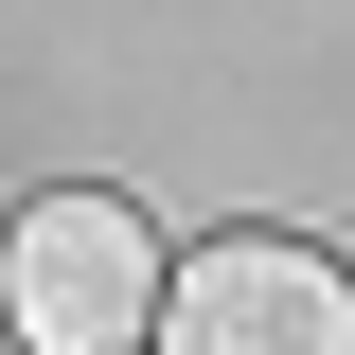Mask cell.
Segmentation results:
<instances>
[{
	"mask_svg": "<svg viewBox=\"0 0 355 355\" xmlns=\"http://www.w3.org/2000/svg\"><path fill=\"white\" fill-rule=\"evenodd\" d=\"M160 231L125 214V196H36V214L0 231V320H18V355H142L160 338Z\"/></svg>",
	"mask_w": 355,
	"mask_h": 355,
	"instance_id": "cell-1",
	"label": "cell"
},
{
	"mask_svg": "<svg viewBox=\"0 0 355 355\" xmlns=\"http://www.w3.org/2000/svg\"><path fill=\"white\" fill-rule=\"evenodd\" d=\"M160 338L178 355H355V266L302 231H214V249H178Z\"/></svg>",
	"mask_w": 355,
	"mask_h": 355,
	"instance_id": "cell-2",
	"label": "cell"
}]
</instances>
